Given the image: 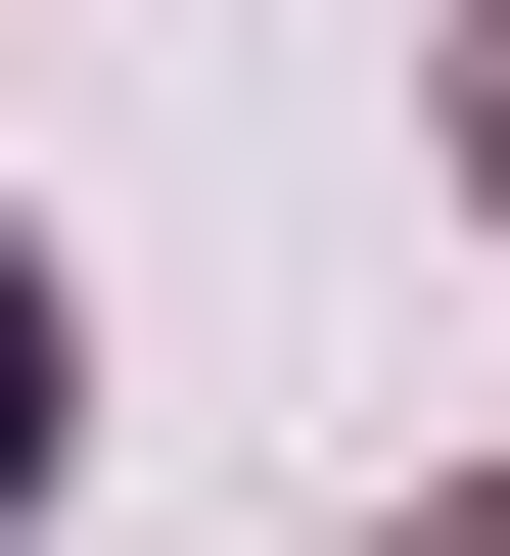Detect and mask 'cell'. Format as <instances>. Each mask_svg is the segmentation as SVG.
<instances>
[{
	"label": "cell",
	"instance_id": "cell-1",
	"mask_svg": "<svg viewBox=\"0 0 510 556\" xmlns=\"http://www.w3.org/2000/svg\"><path fill=\"white\" fill-rule=\"evenodd\" d=\"M47 417H94V325H47V232H0V510H47Z\"/></svg>",
	"mask_w": 510,
	"mask_h": 556
},
{
	"label": "cell",
	"instance_id": "cell-2",
	"mask_svg": "<svg viewBox=\"0 0 510 556\" xmlns=\"http://www.w3.org/2000/svg\"><path fill=\"white\" fill-rule=\"evenodd\" d=\"M464 186H510V0H464Z\"/></svg>",
	"mask_w": 510,
	"mask_h": 556
},
{
	"label": "cell",
	"instance_id": "cell-3",
	"mask_svg": "<svg viewBox=\"0 0 510 556\" xmlns=\"http://www.w3.org/2000/svg\"><path fill=\"white\" fill-rule=\"evenodd\" d=\"M372 556H510V510H372Z\"/></svg>",
	"mask_w": 510,
	"mask_h": 556
}]
</instances>
